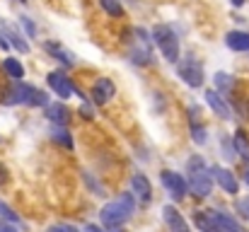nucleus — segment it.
I'll return each instance as SVG.
<instances>
[{
  "label": "nucleus",
  "instance_id": "f3484780",
  "mask_svg": "<svg viewBox=\"0 0 249 232\" xmlns=\"http://www.w3.org/2000/svg\"><path fill=\"white\" fill-rule=\"evenodd\" d=\"M44 51L46 54H51L56 61H61L63 66H75V56L71 54V51H66L61 44H53V41H46L44 44Z\"/></svg>",
  "mask_w": 249,
  "mask_h": 232
},
{
  "label": "nucleus",
  "instance_id": "2f4dec72",
  "mask_svg": "<svg viewBox=\"0 0 249 232\" xmlns=\"http://www.w3.org/2000/svg\"><path fill=\"white\" fill-rule=\"evenodd\" d=\"M0 232H17L10 223H5V220H0Z\"/></svg>",
  "mask_w": 249,
  "mask_h": 232
},
{
  "label": "nucleus",
  "instance_id": "4468645a",
  "mask_svg": "<svg viewBox=\"0 0 249 232\" xmlns=\"http://www.w3.org/2000/svg\"><path fill=\"white\" fill-rule=\"evenodd\" d=\"M46 119L53 124V126H68L71 121V111L66 104L56 102V104H46Z\"/></svg>",
  "mask_w": 249,
  "mask_h": 232
},
{
  "label": "nucleus",
  "instance_id": "7c9ffc66",
  "mask_svg": "<svg viewBox=\"0 0 249 232\" xmlns=\"http://www.w3.org/2000/svg\"><path fill=\"white\" fill-rule=\"evenodd\" d=\"M7 179H10V174H7V167L0 162V186H2V184H7Z\"/></svg>",
  "mask_w": 249,
  "mask_h": 232
},
{
  "label": "nucleus",
  "instance_id": "0eeeda50",
  "mask_svg": "<svg viewBox=\"0 0 249 232\" xmlns=\"http://www.w3.org/2000/svg\"><path fill=\"white\" fill-rule=\"evenodd\" d=\"M46 82H49V87L56 92V97H61V99H68V97L75 92V85L71 82V77L66 75L63 71H51V73L46 75Z\"/></svg>",
  "mask_w": 249,
  "mask_h": 232
},
{
  "label": "nucleus",
  "instance_id": "20e7f679",
  "mask_svg": "<svg viewBox=\"0 0 249 232\" xmlns=\"http://www.w3.org/2000/svg\"><path fill=\"white\" fill-rule=\"evenodd\" d=\"M153 41L158 44V49H160V54L167 63L179 61V39H177V34L169 24H155L153 27Z\"/></svg>",
  "mask_w": 249,
  "mask_h": 232
},
{
  "label": "nucleus",
  "instance_id": "6ab92c4d",
  "mask_svg": "<svg viewBox=\"0 0 249 232\" xmlns=\"http://www.w3.org/2000/svg\"><path fill=\"white\" fill-rule=\"evenodd\" d=\"M189 133H191V141H194L196 145H203V143H208V128H206L201 121H196V116L191 119Z\"/></svg>",
  "mask_w": 249,
  "mask_h": 232
},
{
  "label": "nucleus",
  "instance_id": "c9c22d12",
  "mask_svg": "<svg viewBox=\"0 0 249 232\" xmlns=\"http://www.w3.org/2000/svg\"><path fill=\"white\" fill-rule=\"evenodd\" d=\"M19 2H27V0H19Z\"/></svg>",
  "mask_w": 249,
  "mask_h": 232
},
{
  "label": "nucleus",
  "instance_id": "473e14b6",
  "mask_svg": "<svg viewBox=\"0 0 249 232\" xmlns=\"http://www.w3.org/2000/svg\"><path fill=\"white\" fill-rule=\"evenodd\" d=\"M85 232H104V230H102V228H97V225H92V223H89V225H85Z\"/></svg>",
  "mask_w": 249,
  "mask_h": 232
},
{
  "label": "nucleus",
  "instance_id": "9b49d317",
  "mask_svg": "<svg viewBox=\"0 0 249 232\" xmlns=\"http://www.w3.org/2000/svg\"><path fill=\"white\" fill-rule=\"evenodd\" d=\"M211 174H213V179L218 181V186H220L225 194L235 196V194L240 191V181H237V177H235L230 169H225V167H211Z\"/></svg>",
  "mask_w": 249,
  "mask_h": 232
},
{
  "label": "nucleus",
  "instance_id": "393cba45",
  "mask_svg": "<svg viewBox=\"0 0 249 232\" xmlns=\"http://www.w3.org/2000/svg\"><path fill=\"white\" fill-rule=\"evenodd\" d=\"M194 223L198 225V230L201 232H213V228H211V223H208V218H206V213H203V211H201V213H196Z\"/></svg>",
  "mask_w": 249,
  "mask_h": 232
},
{
  "label": "nucleus",
  "instance_id": "7ed1b4c3",
  "mask_svg": "<svg viewBox=\"0 0 249 232\" xmlns=\"http://www.w3.org/2000/svg\"><path fill=\"white\" fill-rule=\"evenodd\" d=\"M186 184H189V191L196 198H206L213 191V174L198 155H194L189 160V181Z\"/></svg>",
  "mask_w": 249,
  "mask_h": 232
},
{
  "label": "nucleus",
  "instance_id": "2eb2a0df",
  "mask_svg": "<svg viewBox=\"0 0 249 232\" xmlns=\"http://www.w3.org/2000/svg\"><path fill=\"white\" fill-rule=\"evenodd\" d=\"M0 32H2V36L7 39V44L10 46H15L19 54H29V44L22 39V34L12 27V24H5V22H0Z\"/></svg>",
  "mask_w": 249,
  "mask_h": 232
},
{
  "label": "nucleus",
  "instance_id": "f704fd0d",
  "mask_svg": "<svg viewBox=\"0 0 249 232\" xmlns=\"http://www.w3.org/2000/svg\"><path fill=\"white\" fill-rule=\"evenodd\" d=\"M230 2H232V5H235V7H242V5H245V2H247V0H230Z\"/></svg>",
  "mask_w": 249,
  "mask_h": 232
},
{
  "label": "nucleus",
  "instance_id": "dca6fc26",
  "mask_svg": "<svg viewBox=\"0 0 249 232\" xmlns=\"http://www.w3.org/2000/svg\"><path fill=\"white\" fill-rule=\"evenodd\" d=\"M165 223L169 225V232H191L189 230V225H186V220L179 215V211L177 208H172V206H165Z\"/></svg>",
  "mask_w": 249,
  "mask_h": 232
},
{
  "label": "nucleus",
  "instance_id": "c85d7f7f",
  "mask_svg": "<svg viewBox=\"0 0 249 232\" xmlns=\"http://www.w3.org/2000/svg\"><path fill=\"white\" fill-rule=\"evenodd\" d=\"M237 208H240V213H242L245 218H249V196L247 198H242V201L237 203Z\"/></svg>",
  "mask_w": 249,
  "mask_h": 232
},
{
  "label": "nucleus",
  "instance_id": "a211bd4d",
  "mask_svg": "<svg viewBox=\"0 0 249 232\" xmlns=\"http://www.w3.org/2000/svg\"><path fill=\"white\" fill-rule=\"evenodd\" d=\"M213 82L218 87L215 92H220V94H232L235 92V77L230 75V73H215Z\"/></svg>",
  "mask_w": 249,
  "mask_h": 232
},
{
  "label": "nucleus",
  "instance_id": "b1692460",
  "mask_svg": "<svg viewBox=\"0 0 249 232\" xmlns=\"http://www.w3.org/2000/svg\"><path fill=\"white\" fill-rule=\"evenodd\" d=\"M0 218H2V220H7V223H19V215H17L10 206H5L2 201H0Z\"/></svg>",
  "mask_w": 249,
  "mask_h": 232
},
{
  "label": "nucleus",
  "instance_id": "bb28decb",
  "mask_svg": "<svg viewBox=\"0 0 249 232\" xmlns=\"http://www.w3.org/2000/svg\"><path fill=\"white\" fill-rule=\"evenodd\" d=\"M19 22H22V27H24V32H27V36H36V27H34V22L29 19V17H19Z\"/></svg>",
  "mask_w": 249,
  "mask_h": 232
},
{
  "label": "nucleus",
  "instance_id": "cd10ccee",
  "mask_svg": "<svg viewBox=\"0 0 249 232\" xmlns=\"http://www.w3.org/2000/svg\"><path fill=\"white\" fill-rule=\"evenodd\" d=\"M80 116H83L85 121H92V119H94V107H92L89 102H83V107H80Z\"/></svg>",
  "mask_w": 249,
  "mask_h": 232
},
{
  "label": "nucleus",
  "instance_id": "c756f323",
  "mask_svg": "<svg viewBox=\"0 0 249 232\" xmlns=\"http://www.w3.org/2000/svg\"><path fill=\"white\" fill-rule=\"evenodd\" d=\"M49 232H78V230H75L73 225H53Z\"/></svg>",
  "mask_w": 249,
  "mask_h": 232
},
{
  "label": "nucleus",
  "instance_id": "f257e3e1",
  "mask_svg": "<svg viewBox=\"0 0 249 232\" xmlns=\"http://www.w3.org/2000/svg\"><path fill=\"white\" fill-rule=\"evenodd\" d=\"M0 104H7V107H12V104L46 107V104H49V97H46V92H41L39 87L27 85V82L19 80V82H15V85H10L7 89L0 92Z\"/></svg>",
  "mask_w": 249,
  "mask_h": 232
},
{
  "label": "nucleus",
  "instance_id": "f8f14e48",
  "mask_svg": "<svg viewBox=\"0 0 249 232\" xmlns=\"http://www.w3.org/2000/svg\"><path fill=\"white\" fill-rule=\"evenodd\" d=\"M131 194L136 198H141L143 203H148L153 198V186H150V179L143 177V174H133L131 177Z\"/></svg>",
  "mask_w": 249,
  "mask_h": 232
},
{
  "label": "nucleus",
  "instance_id": "412c9836",
  "mask_svg": "<svg viewBox=\"0 0 249 232\" xmlns=\"http://www.w3.org/2000/svg\"><path fill=\"white\" fill-rule=\"evenodd\" d=\"M51 138H53L58 145H63L66 150H73V136L66 131V126H53V131H51Z\"/></svg>",
  "mask_w": 249,
  "mask_h": 232
},
{
  "label": "nucleus",
  "instance_id": "423d86ee",
  "mask_svg": "<svg viewBox=\"0 0 249 232\" xmlns=\"http://www.w3.org/2000/svg\"><path fill=\"white\" fill-rule=\"evenodd\" d=\"M206 213V218H208V223H211V228L213 232H245V228L232 218V215H228V213H223V211H203Z\"/></svg>",
  "mask_w": 249,
  "mask_h": 232
},
{
  "label": "nucleus",
  "instance_id": "1a4fd4ad",
  "mask_svg": "<svg viewBox=\"0 0 249 232\" xmlns=\"http://www.w3.org/2000/svg\"><path fill=\"white\" fill-rule=\"evenodd\" d=\"M114 94H116V85H114L109 77H99V80L92 85V102L99 104V107L109 104V102L114 99Z\"/></svg>",
  "mask_w": 249,
  "mask_h": 232
},
{
  "label": "nucleus",
  "instance_id": "9d476101",
  "mask_svg": "<svg viewBox=\"0 0 249 232\" xmlns=\"http://www.w3.org/2000/svg\"><path fill=\"white\" fill-rule=\"evenodd\" d=\"M203 99H206V104L215 111V116H220V119H232V107L228 104V97H223V94L215 92V89H206Z\"/></svg>",
  "mask_w": 249,
  "mask_h": 232
},
{
  "label": "nucleus",
  "instance_id": "39448f33",
  "mask_svg": "<svg viewBox=\"0 0 249 232\" xmlns=\"http://www.w3.org/2000/svg\"><path fill=\"white\" fill-rule=\"evenodd\" d=\"M177 73L179 77L189 85V87H194V89H198L201 85H203V66H201V61L198 58H194V56H189V58H184L179 66H177Z\"/></svg>",
  "mask_w": 249,
  "mask_h": 232
},
{
  "label": "nucleus",
  "instance_id": "72a5a7b5",
  "mask_svg": "<svg viewBox=\"0 0 249 232\" xmlns=\"http://www.w3.org/2000/svg\"><path fill=\"white\" fill-rule=\"evenodd\" d=\"M242 179H245V184L249 186V162L245 164V172H242Z\"/></svg>",
  "mask_w": 249,
  "mask_h": 232
},
{
  "label": "nucleus",
  "instance_id": "f03ea898",
  "mask_svg": "<svg viewBox=\"0 0 249 232\" xmlns=\"http://www.w3.org/2000/svg\"><path fill=\"white\" fill-rule=\"evenodd\" d=\"M133 211H136V196L133 194H121L119 198H114L111 203H107L104 208H102V213H99V218H102V223L107 225V228H119V225H124L131 215H133Z\"/></svg>",
  "mask_w": 249,
  "mask_h": 232
},
{
  "label": "nucleus",
  "instance_id": "a878e982",
  "mask_svg": "<svg viewBox=\"0 0 249 232\" xmlns=\"http://www.w3.org/2000/svg\"><path fill=\"white\" fill-rule=\"evenodd\" d=\"M235 109L240 111V116H242V119H249V99L245 102V99H240V97H237V99H235Z\"/></svg>",
  "mask_w": 249,
  "mask_h": 232
},
{
  "label": "nucleus",
  "instance_id": "5701e85b",
  "mask_svg": "<svg viewBox=\"0 0 249 232\" xmlns=\"http://www.w3.org/2000/svg\"><path fill=\"white\" fill-rule=\"evenodd\" d=\"M99 5H102V10L107 12V15H111V17H124V7H121V2L119 0H99Z\"/></svg>",
  "mask_w": 249,
  "mask_h": 232
},
{
  "label": "nucleus",
  "instance_id": "aec40b11",
  "mask_svg": "<svg viewBox=\"0 0 249 232\" xmlns=\"http://www.w3.org/2000/svg\"><path fill=\"white\" fill-rule=\"evenodd\" d=\"M2 71L7 73V77H12L15 82H19L24 77V66L17 61V58H5L2 61Z\"/></svg>",
  "mask_w": 249,
  "mask_h": 232
},
{
  "label": "nucleus",
  "instance_id": "4be33fe9",
  "mask_svg": "<svg viewBox=\"0 0 249 232\" xmlns=\"http://www.w3.org/2000/svg\"><path fill=\"white\" fill-rule=\"evenodd\" d=\"M232 145H235L237 155H242V157H245V160L249 162V136L245 133V131H237V133H235V138H232Z\"/></svg>",
  "mask_w": 249,
  "mask_h": 232
},
{
  "label": "nucleus",
  "instance_id": "6e6552de",
  "mask_svg": "<svg viewBox=\"0 0 249 232\" xmlns=\"http://www.w3.org/2000/svg\"><path fill=\"white\" fill-rule=\"evenodd\" d=\"M160 179H162V186H165L174 198H184V196H186L189 184H186V179H184L181 174H177V172H172V169H165V172L160 174Z\"/></svg>",
  "mask_w": 249,
  "mask_h": 232
},
{
  "label": "nucleus",
  "instance_id": "ddd939ff",
  "mask_svg": "<svg viewBox=\"0 0 249 232\" xmlns=\"http://www.w3.org/2000/svg\"><path fill=\"white\" fill-rule=\"evenodd\" d=\"M225 46L230 51H237V54H247L249 51V32L242 29H232L225 34Z\"/></svg>",
  "mask_w": 249,
  "mask_h": 232
}]
</instances>
